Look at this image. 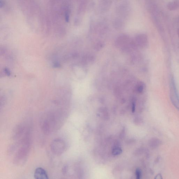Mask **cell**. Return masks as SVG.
Here are the masks:
<instances>
[{"label": "cell", "instance_id": "6da1fadb", "mask_svg": "<svg viewBox=\"0 0 179 179\" xmlns=\"http://www.w3.org/2000/svg\"><path fill=\"white\" fill-rule=\"evenodd\" d=\"M65 117V113L61 112L48 113L43 118L41 123L43 132L49 135L55 132L61 126Z\"/></svg>", "mask_w": 179, "mask_h": 179}, {"label": "cell", "instance_id": "7a4b0ae2", "mask_svg": "<svg viewBox=\"0 0 179 179\" xmlns=\"http://www.w3.org/2000/svg\"><path fill=\"white\" fill-rule=\"evenodd\" d=\"M19 144L21 146L15 154L13 162L17 166H22L27 160L30 150L31 140L23 141Z\"/></svg>", "mask_w": 179, "mask_h": 179}, {"label": "cell", "instance_id": "3957f363", "mask_svg": "<svg viewBox=\"0 0 179 179\" xmlns=\"http://www.w3.org/2000/svg\"><path fill=\"white\" fill-rule=\"evenodd\" d=\"M50 148L53 153L56 155H60L65 150V142L61 138H56L51 142Z\"/></svg>", "mask_w": 179, "mask_h": 179}, {"label": "cell", "instance_id": "277c9868", "mask_svg": "<svg viewBox=\"0 0 179 179\" xmlns=\"http://www.w3.org/2000/svg\"><path fill=\"white\" fill-rule=\"evenodd\" d=\"M28 128L23 124L18 125L14 128L12 133V138L14 140H18L22 138L28 131Z\"/></svg>", "mask_w": 179, "mask_h": 179}, {"label": "cell", "instance_id": "5b68a950", "mask_svg": "<svg viewBox=\"0 0 179 179\" xmlns=\"http://www.w3.org/2000/svg\"><path fill=\"white\" fill-rule=\"evenodd\" d=\"M171 93H170V98L173 104L179 109V96L176 92L175 85L174 83H172L171 84Z\"/></svg>", "mask_w": 179, "mask_h": 179}, {"label": "cell", "instance_id": "8992f818", "mask_svg": "<svg viewBox=\"0 0 179 179\" xmlns=\"http://www.w3.org/2000/svg\"><path fill=\"white\" fill-rule=\"evenodd\" d=\"M34 177L36 179H48V175L44 169L41 167L37 168L34 173Z\"/></svg>", "mask_w": 179, "mask_h": 179}, {"label": "cell", "instance_id": "52a82bcc", "mask_svg": "<svg viewBox=\"0 0 179 179\" xmlns=\"http://www.w3.org/2000/svg\"><path fill=\"white\" fill-rule=\"evenodd\" d=\"M136 41L140 47H145L148 43L147 37L145 34L139 35L136 38Z\"/></svg>", "mask_w": 179, "mask_h": 179}, {"label": "cell", "instance_id": "ba28073f", "mask_svg": "<svg viewBox=\"0 0 179 179\" xmlns=\"http://www.w3.org/2000/svg\"><path fill=\"white\" fill-rule=\"evenodd\" d=\"M167 8L170 11L175 10L179 8V2L174 1L170 2L167 5Z\"/></svg>", "mask_w": 179, "mask_h": 179}, {"label": "cell", "instance_id": "9c48e42d", "mask_svg": "<svg viewBox=\"0 0 179 179\" xmlns=\"http://www.w3.org/2000/svg\"><path fill=\"white\" fill-rule=\"evenodd\" d=\"M145 88V84L143 82L140 81V82H138L136 85V86L135 90L138 93L141 94L144 91Z\"/></svg>", "mask_w": 179, "mask_h": 179}, {"label": "cell", "instance_id": "30bf717a", "mask_svg": "<svg viewBox=\"0 0 179 179\" xmlns=\"http://www.w3.org/2000/svg\"><path fill=\"white\" fill-rule=\"evenodd\" d=\"M122 152V149L120 147H115L113 150V155H117L120 154Z\"/></svg>", "mask_w": 179, "mask_h": 179}, {"label": "cell", "instance_id": "8fae6325", "mask_svg": "<svg viewBox=\"0 0 179 179\" xmlns=\"http://www.w3.org/2000/svg\"><path fill=\"white\" fill-rule=\"evenodd\" d=\"M151 146L153 148H156L159 146V141L157 139H154L151 141Z\"/></svg>", "mask_w": 179, "mask_h": 179}, {"label": "cell", "instance_id": "7c38bea8", "mask_svg": "<svg viewBox=\"0 0 179 179\" xmlns=\"http://www.w3.org/2000/svg\"><path fill=\"white\" fill-rule=\"evenodd\" d=\"M136 176L137 179H140L141 176V172L139 169H137L136 170Z\"/></svg>", "mask_w": 179, "mask_h": 179}, {"label": "cell", "instance_id": "4fadbf2b", "mask_svg": "<svg viewBox=\"0 0 179 179\" xmlns=\"http://www.w3.org/2000/svg\"><path fill=\"white\" fill-rule=\"evenodd\" d=\"M177 34H178V36H179V28L178 29H177Z\"/></svg>", "mask_w": 179, "mask_h": 179}]
</instances>
